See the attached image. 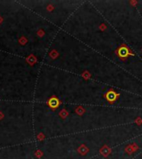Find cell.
Instances as JSON below:
<instances>
[{
    "mask_svg": "<svg viewBox=\"0 0 142 159\" xmlns=\"http://www.w3.org/2000/svg\"><path fill=\"white\" fill-rule=\"evenodd\" d=\"M116 54L120 58L126 59L130 56H134V53H132L130 49L126 45H121L118 49L116 50Z\"/></svg>",
    "mask_w": 142,
    "mask_h": 159,
    "instance_id": "1",
    "label": "cell"
},
{
    "mask_svg": "<svg viewBox=\"0 0 142 159\" xmlns=\"http://www.w3.org/2000/svg\"><path fill=\"white\" fill-rule=\"evenodd\" d=\"M119 94L116 93V91H114L113 89H111V90L107 91L106 94H105V97L106 99V100L110 103H113L114 101H116L117 100V98L119 97Z\"/></svg>",
    "mask_w": 142,
    "mask_h": 159,
    "instance_id": "2",
    "label": "cell"
},
{
    "mask_svg": "<svg viewBox=\"0 0 142 159\" xmlns=\"http://www.w3.org/2000/svg\"><path fill=\"white\" fill-rule=\"evenodd\" d=\"M59 104H60L59 100L56 97L51 98L49 101H48V105L51 108H52V109H57V108L59 106Z\"/></svg>",
    "mask_w": 142,
    "mask_h": 159,
    "instance_id": "3",
    "label": "cell"
}]
</instances>
